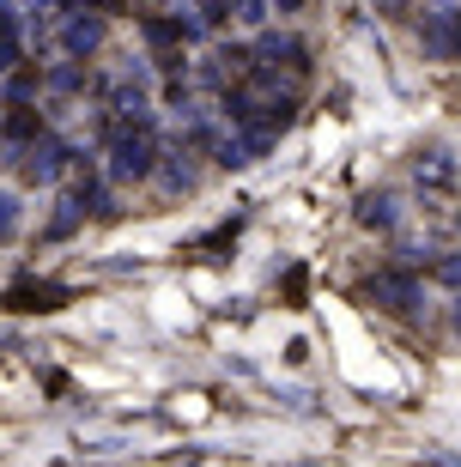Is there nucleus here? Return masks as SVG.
<instances>
[{"label": "nucleus", "instance_id": "nucleus-1", "mask_svg": "<svg viewBox=\"0 0 461 467\" xmlns=\"http://www.w3.org/2000/svg\"><path fill=\"white\" fill-rule=\"evenodd\" d=\"M146 176H158L152 121H140V128H116V134H110V182H146Z\"/></svg>", "mask_w": 461, "mask_h": 467}, {"label": "nucleus", "instance_id": "nucleus-2", "mask_svg": "<svg viewBox=\"0 0 461 467\" xmlns=\"http://www.w3.org/2000/svg\"><path fill=\"white\" fill-rule=\"evenodd\" d=\"M419 43H425L431 61H461V13H456V6H437V13H425V31H419Z\"/></svg>", "mask_w": 461, "mask_h": 467}, {"label": "nucleus", "instance_id": "nucleus-3", "mask_svg": "<svg viewBox=\"0 0 461 467\" xmlns=\"http://www.w3.org/2000/svg\"><path fill=\"white\" fill-rule=\"evenodd\" d=\"M68 164H73V152L55 134H37L31 146H25V182H55Z\"/></svg>", "mask_w": 461, "mask_h": 467}, {"label": "nucleus", "instance_id": "nucleus-4", "mask_svg": "<svg viewBox=\"0 0 461 467\" xmlns=\"http://www.w3.org/2000/svg\"><path fill=\"white\" fill-rule=\"evenodd\" d=\"M371 304H382V310H413V304H419V279H413L407 267H382V274H371Z\"/></svg>", "mask_w": 461, "mask_h": 467}, {"label": "nucleus", "instance_id": "nucleus-5", "mask_svg": "<svg viewBox=\"0 0 461 467\" xmlns=\"http://www.w3.org/2000/svg\"><path fill=\"white\" fill-rule=\"evenodd\" d=\"M110 116H116V128H140V121L152 116V98H146V79H121L116 91H110Z\"/></svg>", "mask_w": 461, "mask_h": 467}, {"label": "nucleus", "instance_id": "nucleus-6", "mask_svg": "<svg viewBox=\"0 0 461 467\" xmlns=\"http://www.w3.org/2000/svg\"><path fill=\"white\" fill-rule=\"evenodd\" d=\"M98 43H103V18L98 13H73L68 25H61V49H68V61H86Z\"/></svg>", "mask_w": 461, "mask_h": 467}, {"label": "nucleus", "instance_id": "nucleus-7", "mask_svg": "<svg viewBox=\"0 0 461 467\" xmlns=\"http://www.w3.org/2000/svg\"><path fill=\"white\" fill-rule=\"evenodd\" d=\"M413 176H419L425 189H449V182H456V164H449V152H444V146H431V152H419Z\"/></svg>", "mask_w": 461, "mask_h": 467}, {"label": "nucleus", "instance_id": "nucleus-8", "mask_svg": "<svg viewBox=\"0 0 461 467\" xmlns=\"http://www.w3.org/2000/svg\"><path fill=\"white\" fill-rule=\"evenodd\" d=\"M256 55L267 67H279V61H286V67H304V43H298V36H261Z\"/></svg>", "mask_w": 461, "mask_h": 467}, {"label": "nucleus", "instance_id": "nucleus-9", "mask_svg": "<svg viewBox=\"0 0 461 467\" xmlns=\"http://www.w3.org/2000/svg\"><path fill=\"white\" fill-rule=\"evenodd\" d=\"M194 36V18H146V43L164 49V43H188Z\"/></svg>", "mask_w": 461, "mask_h": 467}, {"label": "nucleus", "instance_id": "nucleus-10", "mask_svg": "<svg viewBox=\"0 0 461 467\" xmlns=\"http://www.w3.org/2000/svg\"><path fill=\"white\" fill-rule=\"evenodd\" d=\"M359 219H364V225H376V231H389L394 225V194H364Z\"/></svg>", "mask_w": 461, "mask_h": 467}, {"label": "nucleus", "instance_id": "nucleus-11", "mask_svg": "<svg viewBox=\"0 0 461 467\" xmlns=\"http://www.w3.org/2000/svg\"><path fill=\"white\" fill-rule=\"evenodd\" d=\"M37 134H43V121H37L31 109H18V104H13V116H6V140H13V146H31Z\"/></svg>", "mask_w": 461, "mask_h": 467}, {"label": "nucleus", "instance_id": "nucleus-12", "mask_svg": "<svg viewBox=\"0 0 461 467\" xmlns=\"http://www.w3.org/2000/svg\"><path fill=\"white\" fill-rule=\"evenodd\" d=\"M158 171H164V189H171V194H188V189H194V171L183 164V152H176L171 164H158Z\"/></svg>", "mask_w": 461, "mask_h": 467}, {"label": "nucleus", "instance_id": "nucleus-13", "mask_svg": "<svg viewBox=\"0 0 461 467\" xmlns=\"http://www.w3.org/2000/svg\"><path fill=\"white\" fill-rule=\"evenodd\" d=\"M231 18L237 25H261L267 18V0H231Z\"/></svg>", "mask_w": 461, "mask_h": 467}, {"label": "nucleus", "instance_id": "nucleus-14", "mask_svg": "<svg viewBox=\"0 0 461 467\" xmlns=\"http://www.w3.org/2000/svg\"><path fill=\"white\" fill-rule=\"evenodd\" d=\"M431 274H437V285H456V292H461V249H456V255H444Z\"/></svg>", "mask_w": 461, "mask_h": 467}, {"label": "nucleus", "instance_id": "nucleus-15", "mask_svg": "<svg viewBox=\"0 0 461 467\" xmlns=\"http://www.w3.org/2000/svg\"><path fill=\"white\" fill-rule=\"evenodd\" d=\"M49 86H55V91H79V86H86V73H79V67H55Z\"/></svg>", "mask_w": 461, "mask_h": 467}, {"label": "nucleus", "instance_id": "nucleus-16", "mask_svg": "<svg viewBox=\"0 0 461 467\" xmlns=\"http://www.w3.org/2000/svg\"><path fill=\"white\" fill-rule=\"evenodd\" d=\"M13 231H18V201L0 194V237H13Z\"/></svg>", "mask_w": 461, "mask_h": 467}, {"label": "nucleus", "instance_id": "nucleus-17", "mask_svg": "<svg viewBox=\"0 0 461 467\" xmlns=\"http://www.w3.org/2000/svg\"><path fill=\"white\" fill-rule=\"evenodd\" d=\"M231 18V0H201V25H225Z\"/></svg>", "mask_w": 461, "mask_h": 467}, {"label": "nucleus", "instance_id": "nucleus-18", "mask_svg": "<svg viewBox=\"0 0 461 467\" xmlns=\"http://www.w3.org/2000/svg\"><path fill=\"white\" fill-rule=\"evenodd\" d=\"M31 91H37V79H13V86H6V104H25Z\"/></svg>", "mask_w": 461, "mask_h": 467}, {"label": "nucleus", "instance_id": "nucleus-19", "mask_svg": "<svg viewBox=\"0 0 461 467\" xmlns=\"http://www.w3.org/2000/svg\"><path fill=\"white\" fill-rule=\"evenodd\" d=\"M25 6H31V13H55V6H61V0H25Z\"/></svg>", "mask_w": 461, "mask_h": 467}, {"label": "nucleus", "instance_id": "nucleus-20", "mask_svg": "<svg viewBox=\"0 0 461 467\" xmlns=\"http://www.w3.org/2000/svg\"><path fill=\"white\" fill-rule=\"evenodd\" d=\"M0 31H13V6H0Z\"/></svg>", "mask_w": 461, "mask_h": 467}, {"label": "nucleus", "instance_id": "nucleus-21", "mask_svg": "<svg viewBox=\"0 0 461 467\" xmlns=\"http://www.w3.org/2000/svg\"><path fill=\"white\" fill-rule=\"evenodd\" d=\"M0 140H6V116H0Z\"/></svg>", "mask_w": 461, "mask_h": 467}, {"label": "nucleus", "instance_id": "nucleus-22", "mask_svg": "<svg viewBox=\"0 0 461 467\" xmlns=\"http://www.w3.org/2000/svg\"><path fill=\"white\" fill-rule=\"evenodd\" d=\"M103 6H116V0H103Z\"/></svg>", "mask_w": 461, "mask_h": 467}, {"label": "nucleus", "instance_id": "nucleus-23", "mask_svg": "<svg viewBox=\"0 0 461 467\" xmlns=\"http://www.w3.org/2000/svg\"><path fill=\"white\" fill-rule=\"evenodd\" d=\"M456 322H461V310H456Z\"/></svg>", "mask_w": 461, "mask_h": 467}]
</instances>
